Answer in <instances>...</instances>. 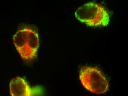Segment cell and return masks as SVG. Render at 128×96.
<instances>
[{
    "mask_svg": "<svg viewBox=\"0 0 128 96\" xmlns=\"http://www.w3.org/2000/svg\"><path fill=\"white\" fill-rule=\"evenodd\" d=\"M76 18L90 27H105L110 20L108 12L102 5L89 2L77 9L75 12Z\"/></svg>",
    "mask_w": 128,
    "mask_h": 96,
    "instance_id": "7a4b0ae2",
    "label": "cell"
},
{
    "mask_svg": "<svg viewBox=\"0 0 128 96\" xmlns=\"http://www.w3.org/2000/svg\"><path fill=\"white\" fill-rule=\"evenodd\" d=\"M79 78L84 87L90 92L102 94L109 89L108 80L102 72L92 66H83L80 69Z\"/></svg>",
    "mask_w": 128,
    "mask_h": 96,
    "instance_id": "3957f363",
    "label": "cell"
},
{
    "mask_svg": "<svg viewBox=\"0 0 128 96\" xmlns=\"http://www.w3.org/2000/svg\"><path fill=\"white\" fill-rule=\"evenodd\" d=\"M9 90L11 96H34L44 92L41 86L31 88L24 79L20 77L12 79L9 83Z\"/></svg>",
    "mask_w": 128,
    "mask_h": 96,
    "instance_id": "277c9868",
    "label": "cell"
},
{
    "mask_svg": "<svg viewBox=\"0 0 128 96\" xmlns=\"http://www.w3.org/2000/svg\"><path fill=\"white\" fill-rule=\"evenodd\" d=\"M13 39L16 48L23 60L31 61L36 57L40 45L36 31L31 27L25 26L15 34Z\"/></svg>",
    "mask_w": 128,
    "mask_h": 96,
    "instance_id": "6da1fadb",
    "label": "cell"
}]
</instances>
